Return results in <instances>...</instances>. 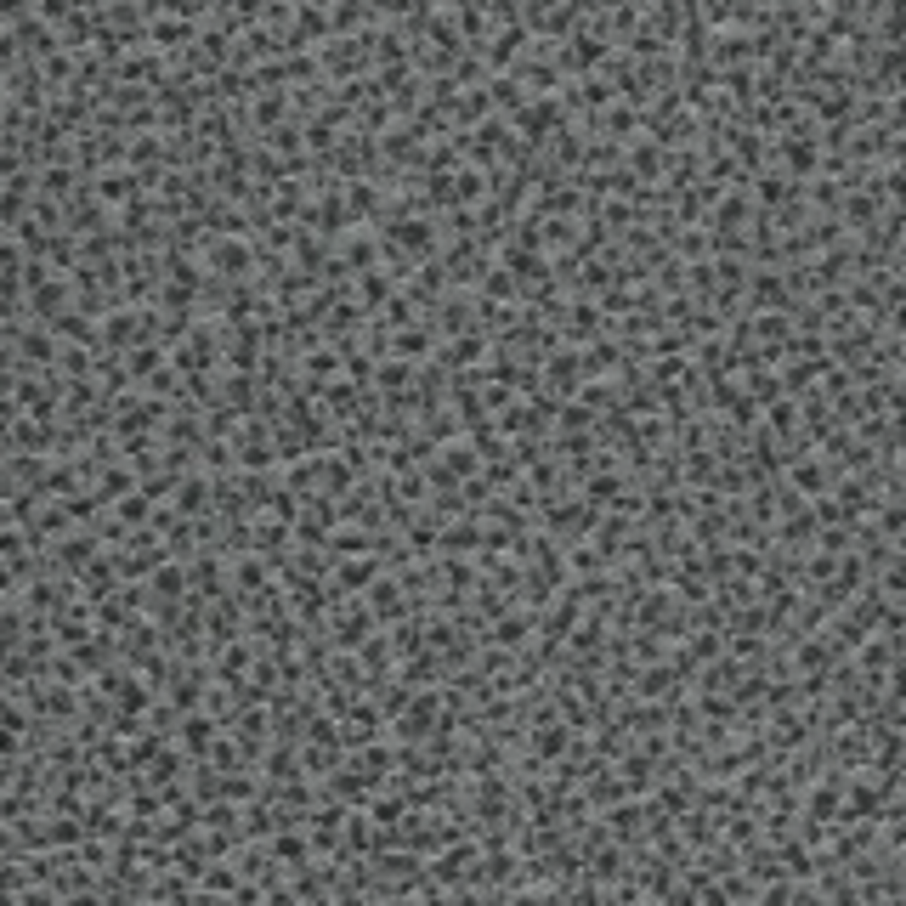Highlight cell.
I'll return each mask as SVG.
<instances>
[{
	"instance_id": "6da1fadb",
	"label": "cell",
	"mask_w": 906,
	"mask_h": 906,
	"mask_svg": "<svg viewBox=\"0 0 906 906\" xmlns=\"http://www.w3.org/2000/svg\"><path fill=\"white\" fill-rule=\"evenodd\" d=\"M334 606H341V612H334L329 635H334V646H341V651H357V646H363V640L374 635V629H380V618L369 612V601H363V595H346V601H334Z\"/></svg>"
},
{
	"instance_id": "7a4b0ae2",
	"label": "cell",
	"mask_w": 906,
	"mask_h": 906,
	"mask_svg": "<svg viewBox=\"0 0 906 906\" xmlns=\"http://www.w3.org/2000/svg\"><path fill=\"white\" fill-rule=\"evenodd\" d=\"M204 261L221 284H238V278H249V266H256V249L244 244V233H221V238H210Z\"/></svg>"
},
{
	"instance_id": "3957f363",
	"label": "cell",
	"mask_w": 906,
	"mask_h": 906,
	"mask_svg": "<svg viewBox=\"0 0 906 906\" xmlns=\"http://www.w3.org/2000/svg\"><path fill=\"white\" fill-rule=\"evenodd\" d=\"M380 556H341V561H329V589H334V601H346V595H363V589L374 584V573H380Z\"/></svg>"
},
{
	"instance_id": "277c9868",
	"label": "cell",
	"mask_w": 906,
	"mask_h": 906,
	"mask_svg": "<svg viewBox=\"0 0 906 906\" xmlns=\"http://www.w3.org/2000/svg\"><path fill=\"white\" fill-rule=\"evenodd\" d=\"M408 584H397V578H386V573H374V584L363 589V601H369V612L380 618V623H397L408 612V595H403Z\"/></svg>"
},
{
	"instance_id": "5b68a950",
	"label": "cell",
	"mask_w": 906,
	"mask_h": 906,
	"mask_svg": "<svg viewBox=\"0 0 906 906\" xmlns=\"http://www.w3.org/2000/svg\"><path fill=\"white\" fill-rule=\"evenodd\" d=\"M266 855L278 861V867H306V861H312V838H306V827L294 833V821H289V827H278V833L266 838Z\"/></svg>"
},
{
	"instance_id": "8992f818",
	"label": "cell",
	"mask_w": 906,
	"mask_h": 906,
	"mask_svg": "<svg viewBox=\"0 0 906 906\" xmlns=\"http://www.w3.org/2000/svg\"><path fill=\"white\" fill-rule=\"evenodd\" d=\"M606 838H618V845H629V838H640L646 827V805H635V799H612V810H606Z\"/></svg>"
},
{
	"instance_id": "52a82bcc",
	"label": "cell",
	"mask_w": 906,
	"mask_h": 906,
	"mask_svg": "<svg viewBox=\"0 0 906 906\" xmlns=\"http://www.w3.org/2000/svg\"><path fill=\"white\" fill-rule=\"evenodd\" d=\"M436 351V334H431V323H403L391 334V357H408V363H425V357Z\"/></svg>"
},
{
	"instance_id": "ba28073f",
	"label": "cell",
	"mask_w": 906,
	"mask_h": 906,
	"mask_svg": "<svg viewBox=\"0 0 906 906\" xmlns=\"http://www.w3.org/2000/svg\"><path fill=\"white\" fill-rule=\"evenodd\" d=\"M171 493H176V499H171V510H176V516H210V476H199V471L187 476V481L176 476V481H171Z\"/></svg>"
},
{
	"instance_id": "9c48e42d",
	"label": "cell",
	"mask_w": 906,
	"mask_h": 906,
	"mask_svg": "<svg viewBox=\"0 0 906 906\" xmlns=\"http://www.w3.org/2000/svg\"><path fill=\"white\" fill-rule=\"evenodd\" d=\"M351 294H357V306H363V312H380V306L391 301V294H397V284H391V272H386V266H369V272H357Z\"/></svg>"
},
{
	"instance_id": "30bf717a",
	"label": "cell",
	"mask_w": 906,
	"mask_h": 906,
	"mask_svg": "<svg viewBox=\"0 0 906 906\" xmlns=\"http://www.w3.org/2000/svg\"><path fill=\"white\" fill-rule=\"evenodd\" d=\"M187 589H199V601H221L227 573H221L216 550H210V556H193V566H187Z\"/></svg>"
},
{
	"instance_id": "8fae6325",
	"label": "cell",
	"mask_w": 906,
	"mask_h": 906,
	"mask_svg": "<svg viewBox=\"0 0 906 906\" xmlns=\"http://www.w3.org/2000/svg\"><path fill=\"white\" fill-rule=\"evenodd\" d=\"M476 544H481V521H442L436 527V550L442 556H476Z\"/></svg>"
},
{
	"instance_id": "7c38bea8",
	"label": "cell",
	"mask_w": 906,
	"mask_h": 906,
	"mask_svg": "<svg viewBox=\"0 0 906 906\" xmlns=\"http://www.w3.org/2000/svg\"><path fill=\"white\" fill-rule=\"evenodd\" d=\"M838 799H845V776H827L821 788L805 793V816H810V821H827V827H833V821H838Z\"/></svg>"
},
{
	"instance_id": "4fadbf2b",
	"label": "cell",
	"mask_w": 906,
	"mask_h": 906,
	"mask_svg": "<svg viewBox=\"0 0 906 906\" xmlns=\"http://www.w3.org/2000/svg\"><path fill=\"white\" fill-rule=\"evenodd\" d=\"M147 584H154V595H159L164 606L187 601V566H182V561H159L154 573H147Z\"/></svg>"
},
{
	"instance_id": "5bb4252c",
	"label": "cell",
	"mask_w": 906,
	"mask_h": 906,
	"mask_svg": "<svg viewBox=\"0 0 906 906\" xmlns=\"http://www.w3.org/2000/svg\"><path fill=\"white\" fill-rule=\"evenodd\" d=\"M374 363H380V369H374V386H380V391H391V397H397V391H414V369H419V363H408V357H391V351L374 357Z\"/></svg>"
},
{
	"instance_id": "9a60e30c",
	"label": "cell",
	"mask_w": 906,
	"mask_h": 906,
	"mask_svg": "<svg viewBox=\"0 0 906 906\" xmlns=\"http://www.w3.org/2000/svg\"><path fill=\"white\" fill-rule=\"evenodd\" d=\"M210 743H216V720H210V714H199V708H187V720H182V748L193 753V760H204Z\"/></svg>"
},
{
	"instance_id": "2e32d148",
	"label": "cell",
	"mask_w": 906,
	"mask_h": 906,
	"mask_svg": "<svg viewBox=\"0 0 906 906\" xmlns=\"http://www.w3.org/2000/svg\"><path fill=\"white\" fill-rule=\"evenodd\" d=\"M748 294H753V306H793V289H788V278H776V272H753L748 278Z\"/></svg>"
},
{
	"instance_id": "e0dca14e",
	"label": "cell",
	"mask_w": 906,
	"mask_h": 906,
	"mask_svg": "<svg viewBox=\"0 0 906 906\" xmlns=\"http://www.w3.org/2000/svg\"><path fill=\"white\" fill-rule=\"evenodd\" d=\"M227 584L244 589V595H256V589H266V584H272V566H266L261 556H244V561L233 566V573H227Z\"/></svg>"
},
{
	"instance_id": "ac0fdd59",
	"label": "cell",
	"mask_w": 906,
	"mask_h": 906,
	"mask_svg": "<svg viewBox=\"0 0 906 906\" xmlns=\"http://www.w3.org/2000/svg\"><path fill=\"white\" fill-rule=\"evenodd\" d=\"M533 623H538L533 612H521V618H504V612H499V618H493V635H488V640H499L504 651H521V646H527V629H533Z\"/></svg>"
},
{
	"instance_id": "d6986e66",
	"label": "cell",
	"mask_w": 906,
	"mask_h": 906,
	"mask_svg": "<svg viewBox=\"0 0 906 906\" xmlns=\"http://www.w3.org/2000/svg\"><path fill=\"white\" fill-rule=\"evenodd\" d=\"M386 261V249H380V238H351L346 244V266H357V272H369V266H380Z\"/></svg>"
},
{
	"instance_id": "ffe728a7",
	"label": "cell",
	"mask_w": 906,
	"mask_h": 906,
	"mask_svg": "<svg viewBox=\"0 0 906 906\" xmlns=\"http://www.w3.org/2000/svg\"><path fill=\"white\" fill-rule=\"evenodd\" d=\"M171 703H176V708H199V703H204V674H199V668H193V674H176Z\"/></svg>"
},
{
	"instance_id": "44dd1931",
	"label": "cell",
	"mask_w": 906,
	"mask_h": 906,
	"mask_svg": "<svg viewBox=\"0 0 906 906\" xmlns=\"http://www.w3.org/2000/svg\"><path fill=\"white\" fill-rule=\"evenodd\" d=\"M147 765H154V782H159V788H171L176 776H182V753H176L171 743H159V753H154Z\"/></svg>"
},
{
	"instance_id": "7402d4cb",
	"label": "cell",
	"mask_w": 906,
	"mask_h": 906,
	"mask_svg": "<svg viewBox=\"0 0 906 906\" xmlns=\"http://www.w3.org/2000/svg\"><path fill=\"white\" fill-rule=\"evenodd\" d=\"M516 278H510V272H504V266H493L488 272V278H481V301H516Z\"/></svg>"
},
{
	"instance_id": "603a6c76",
	"label": "cell",
	"mask_w": 906,
	"mask_h": 906,
	"mask_svg": "<svg viewBox=\"0 0 906 906\" xmlns=\"http://www.w3.org/2000/svg\"><path fill=\"white\" fill-rule=\"evenodd\" d=\"M147 516H154V499L125 488V499H119V521H131V527H147Z\"/></svg>"
},
{
	"instance_id": "cb8c5ba5",
	"label": "cell",
	"mask_w": 906,
	"mask_h": 906,
	"mask_svg": "<svg viewBox=\"0 0 906 906\" xmlns=\"http://www.w3.org/2000/svg\"><path fill=\"white\" fill-rule=\"evenodd\" d=\"M193 799H199V805L221 799V771H216V765H204V760H199V771H193Z\"/></svg>"
},
{
	"instance_id": "d4e9b609",
	"label": "cell",
	"mask_w": 906,
	"mask_h": 906,
	"mask_svg": "<svg viewBox=\"0 0 906 906\" xmlns=\"http://www.w3.org/2000/svg\"><path fill=\"white\" fill-rule=\"evenodd\" d=\"M306 221H323V233H341V227H346V204L323 199L318 210H306Z\"/></svg>"
},
{
	"instance_id": "484cf974",
	"label": "cell",
	"mask_w": 906,
	"mask_h": 906,
	"mask_svg": "<svg viewBox=\"0 0 906 906\" xmlns=\"http://www.w3.org/2000/svg\"><path fill=\"white\" fill-rule=\"evenodd\" d=\"M736 221H748V204H743V199L720 204V221H714V227H736Z\"/></svg>"
},
{
	"instance_id": "4316f807",
	"label": "cell",
	"mask_w": 906,
	"mask_h": 906,
	"mask_svg": "<svg viewBox=\"0 0 906 906\" xmlns=\"http://www.w3.org/2000/svg\"><path fill=\"white\" fill-rule=\"evenodd\" d=\"M351 210H369V216H374V210H380V199H374L369 187H351Z\"/></svg>"
},
{
	"instance_id": "83f0119b",
	"label": "cell",
	"mask_w": 906,
	"mask_h": 906,
	"mask_svg": "<svg viewBox=\"0 0 906 906\" xmlns=\"http://www.w3.org/2000/svg\"><path fill=\"white\" fill-rule=\"evenodd\" d=\"M703 249H708V238H703V233H686V238H680V256H691V261H697Z\"/></svg>"
},
{
	"instance_id": "f1b7e54d",
	"label": "cell",
	"mask_w": 906,
	"mask_h": 906,
	"mask_svg": "<svg viewBox=\"0 0 906 906\" xmlns=\"http://www.w3.org/2000/svg\"><path fill=\"white\" fill-rule=\"evenodd\" d=\"M125 488H131V476H125V471H108V476H102V493H125Z\"/></svg>"
}]
</instances>
